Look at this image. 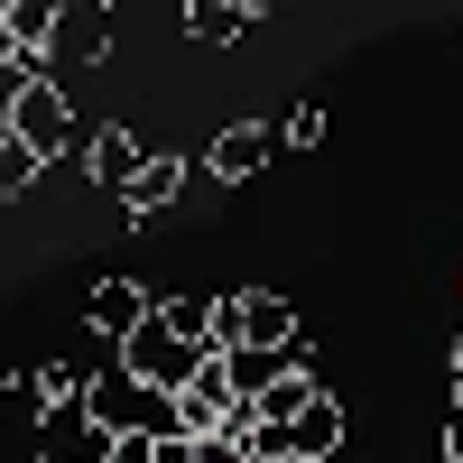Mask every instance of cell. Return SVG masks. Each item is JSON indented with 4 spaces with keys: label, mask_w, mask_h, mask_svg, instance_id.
<instances>
[{
    "label": "cell",
    "mask_w": 463,
    "mask_h": 463,
    "mask_svg": "<svg viewBox=\"0 0 463 463\" xmlns=\"http://www.w3.org/2000/svg\"><path fill=\"white\" fill-rule=\"evenodd\" d=\"M343 436H353V427H343V408H334V390H325V399L288 427V454H297V463H334V454H343Z\"/></svg>",
    "instance_id": "9c48e42d"
},
{
    "label": "cell",
    "mask_w": 463,
    "mask_h": 463,
    "mask_svg": "<svg viewBox=\"0 0 463 463\" xmlns=\"http://www.w3.org/2000/svg\"><path fill=\"white\" fill-rule=\"evenodd\" d=\"M195 463H250V454L232 445V436H213V445H195Z\"/></svg>",
    "instance_id": "9a60e30c"
},
{
    "label": "cell",
    "mask_w": 463,
    "mask_h": 463,
    "mask_svg": "<svg viewBox=\"0 0 463 463\" xmlns=\"http://www.w3.org/2000/svg\"><path fill=\"white\" fill-rule=\"evenodd\" d=\"M288 343H297V306L279 288L213 297V353H288Z\"/></svg>",
    "instance_id": "7a4b0ae2"
},
{
    "label": "cell",
    "mask_w": 463,
    "mask_h": 463,
    "mask_svg": "<svg viewBox=\"0 0 463 463\" xmlns=\"http://www.w3.org/2000/svg\"><path fill=\"white\" fill-rule=\"evenodd\" d=\"M84 417L121 445V436H148V445H167V436H185L176 427V399L167 390H148V380H130L121 362H102L93 371V390H84Z\"/></svg>",
    "instance_id": "6da1fadb"
},
{
    "label": "cell",
    "mask_w": 463,
    "mask_h": 463,
    "mask_svg": "<svg viewBox=\"0 0 463 463\" xmlns=\"http://www.w3.org/2000/svg\"><path fill=\"white\" fill-rule=\"evenodd\" d=\"M111 56V28H102V10H65V28H56V56H47V74L56 65H102Z\"/></svg>",
    "instance_id": "30bf717a"
},
{
    "label": "cell",
    "mask_w": 463,
    "mask_h": 463,
    "mask_svg": "<svg viewBox=\"0 0 463 463\" xmlns=\"http://www.w3.org/2000/svg\"><path fill=\"white\" fill-rule=\"evenodd\" d=\"M445 463H463V408L445 417Z\"/></svg>",
    "instance_id": "2e32d148"
},
{
    "label": "cell",
    "mask_w": 463,
    "mask_h": 463,
    "mask_svg": "<svg viewBox=\"0 0 463 463\" xmlns=\"http://www.w3.org/2000/svg\"><path fill=\"white\" fill-rule=\"evenodd\" d=\"M10 139H19V148H37L47 167L84 148V121H74V93L56 84V74H37V84L19 93V111H10Z\"/></svg>",
    "instance_id": "3957f363"
},
{
    "label": "cell",
    "mask_w": 463,
    "mask_h": 463,
    "mask_svg": "<svg viewBox=\"0 0 463 463\" xmlns=\"http://www.w3.org/2000/svg\"><path fill=\"white\" fill-rule=\"evenodd\" d=\"M10 10H28V0H0V19H10Z\"/></svg>",
    "instance_id": "d6986e66"
},
{
    "label": "cell",
    "mask_w": 463,
    "mask_h": 463,
    "mask_svg": "<svg viewBox=\"0 0 463 463\" xmlns=\"http://www.w3.org/2000/svg\"><path fill=\"white\" fill-rule=\"evenodd\" d=\"M454 408H463V343H454Z\"/></svg>",
    "instance_id": "e0dca14e"
},
{
    "label": "cell",
    "mask_w": 463,
    "mask_h": 463,
    "mask_svg": "<svg viewBox=\"0 0 463 463\" xmlns=\"http://www.w3.org/2000/svg\"><path fill=\"white\" fill-rule=\"evenodd\" d=\"M158 325H167L176 343H204V353H213V306H204V297H158Z\"/></svg>",
    "instance_id": "7c38bea8"
},
{
    "label": "cell",
    "mask_w": 463,
    "mask_h": 463,
    "mask_svg": "<svg viewBox=\"0 0 463 463\" xmlns=\"http://www.w3.org/2000/svg\"><path fill=\"white\" fill-rule=\"evenodd\" d=\"M269 158H279V130H269V121H232V130L204 148V176H213V185H250Z\"/></svg>",
    "instance_id": "8992f818"
},
{
    "label": "cell",
    "mask_w": 463,
    "mask_h": 463,
    "mask_svg": "<svg viewBox=\"0 0 463 463\" xmlns=\"http://www.w3.org/2000/svg\"><path fill=\"white\" fill-rule=\"evenodd\" d=\"M260 463H297V454H260Z\"/></svg>",
    "instance_id": "ffe728a7"
},
{
    "label": "cell",
    "mask_w": 463,
    "mask_h": 463,
    "mask_svg": "<svg viewBox=\"0 0 463 463\" xmlns=\"http://www.w3.org/2000/svg\"><path fill=\"white\" fill-rule=\"evenodd\" d=\"M316 139H325V111H316V102H297V111H288V130H279V148H316Z\"/></svg>",
    "instance_id": "5bb4252c"
},
{
    "label": "cell",
    "mask_w": 463,
    "mask_h": 463,
    "mask_svg": "<svg viewBox=\"0 0 463 463\" xmlns=\"http://www.w3.org/2000/svg\"><path fill=\"white\" fill-rule=\"evenodd\" d=\"M185 176H195V167H185V158H158V148H148V158H139V176H130V222H158L176 195H185Z\"/></svg>",
    "instance_id": "ba28073f"
},
{
    "label": "cell",
    "mask_w": 463,
    "mask_h": 463,
    "mask_svg": "<svg viewBox=\"0 0 463 463\" xmlns=\"http://www.w3.org/2000/svg\"><path fill=\"white\" fill-rule=\"evenodd\" d=\"M56 10H102V0H56Z\"/></svg>",
    "instance_id": "ac0fdd59"
},
{
    "label": "cell",
    "mask_w": 463,
    "mask_h": 463,
    "mask_svg": "<svg viewBox=\"0 0 463 463\" xmlns=\"http://www.w3.org/2000/svg\"><path fill=\"white\" fill-rule=\"evenodd\" d=\"M111 362H121L130 380H148V390H167V399H176L185 380H195L204 362H222V353H204V343H176V334H167L158 316H148V325H139V334L121 343V353H111Z\"/></svg>",
    "instance_id": "277c9868"
},
{
    "label": "cell",
    "mask_w": 463,
    "mask_h": 463,
    "mask_svg": "<svg viewBox=\"0 0 463 463\" xmlns=\"http://www.w3.org/2000/svg\"><path fill=\"white\" fill-rule=\"evenodd\" d=\"M176 28L195 37V47H232V37L250 28V10H241V0H185V10H176Z\"/></svg>",
    "instance_id": "8fae6325"
},
{
    "label": "cell",
    "mask_w": 463,
    "mask_h": 463,
    "mask_svg": "<svg viewBox=\"0 0 463 463\" xmlns=\"http://www.w3.org/2000/svg\"><path fill=\"white\" fill-rule=\"evenodd\" d=\"M37 176H47V158H37V148H19V139H0V204H19Z\"/></svg>",
    "instance_id": "4fadbf2b"
},
{
    "label": "cell",
    "mask_w": 463,
    "mask_h": 463,
    "mask_svg": "<svg viewBox=\"0 0 463 463\" xmlns=\"http://www.w3.org/2000/svg\"><path fill=\"white\" fill-rule=\"evenodd\" d=\"M74 158H84V176L102 185V195H130V176H139V158H148V148H139L121 121H111V130H84V148H74Z\"/></svg>",
    "instance_id": "52a82bcc"
},
{
    "label": "cell",
    "mask_w": 463,
    "mask_h": 463,
    "mask_svg": "<svg viewBox=\"0 0 463 463\" xmlns=\"http://www.w3.org/2000/svg\"><path fill=\"white\" fill-rule=\"evenodd\" d=\"M148 316H158V288H139V279H102V288L84 297V334L102 343V353H121Z\"/></svg>",
    "instance_id": "5b68a950"
}]
</instances>
